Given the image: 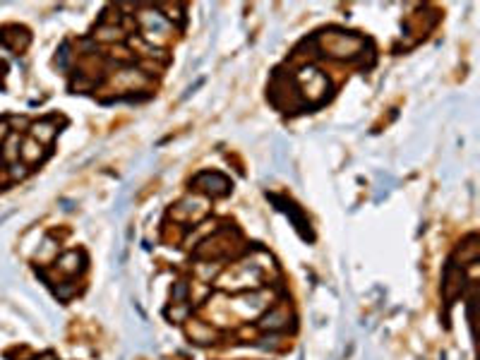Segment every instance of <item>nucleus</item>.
I'll use <instances>...</instances> for the list:
<instances>
[{
	"mask_svg": "<svg viewBox=\"0 0 480 360\" xmlns=\"http://www.w3.org/2000/svg\"><path fill=\"white\" fill-rule=\"evenodd\" d=\"M8 137H10V127H8V123L0 120V142L8 140Z\"/></svg>",
	"mask_w": 480,
	"mask_h": 360,
	"instance_id": "nucleus-14",
	"label": "nucleus"
},
{
	"mask_svg": "<svg viewBox=\"0 0 480 360\" xmlns=\"http://www.w3.org/2000/svg\"><path fill=\"white\" fill-rule=\"evenodd\" d=\"M10 32H12V34H5V32H3L0 41L8 43V46L12 48V51H22V48L27 46V41H29V34L24 32V29H19V27H12Z\"/></svg>",
	"mask_w": 480,
	"mask_h": 360,
	"instance_id": "nucleus-10",
	"label": "nucleus"
},
{
	"mask_svg": "<svg viewBox=\"0 0 480 360\" xmlns=\"http://www.w3.org/2000/svg\"><path fill=\"white\" fill-rule=\"evenodd\" d=\"M187 334H190V337L195 339V341H200V343H207V341H211V339L216 337L214 329L205 327V324H200V322H192L190 327H187Z\"/></svg>",
	"mask_w": 480,
	"mask_h": 360,
	"instance_id": "nucleus-11",
	"label": "nucleus"
},
{
	"mask_svg": "<svg viewBox=\"0 0 480 360\" xmlns=\"http://www.w3.org/2000/svg\"><path fill=\"white\" fill-rule=\"evenodd\" d=\"M34 360H56V358H53L51 353H46V356H41V358H34Z\"/></svg>",
	"mask_w": 480,
	"mask_h": 360,
	"instance_id": "nucleus-15",
	"label": "nucleus"
},
{
	"mask_svg": "<svg viewBox=\"0 0 480 360\" xmlns=\"http://www.w3.org/2000/svg\"><path fill=\"white\" fill-rule=\"evenodd\" d=\"M295 85H298V92H303V96L313 103H320L322 98L326 96V92H329V82H326V77L322 75L320 70H315V67H305V70H300L298 77H295Z\"/></svg>",
	"mask_w": 480,
	"mask_h": 360,
	"instance_id": "nucleus-2",
	"label": "nucleus"
},
{
	"mask_svg": "<svg viewBox=\"0 0 480 360\" xmlns=\"http://www.w3.org/2000/svg\"><path fill=\"white\" fill-rule=\"evenodd\" d=\"M94 36H96L98 41H118V39H121V29L111 27V24H103V27H98V32L94 34Z\"/></svg>",
	"mask_w": 480,
	"mask_h": 360,
	"instance_id": "nucleus-12",
	"label": "nucleus"
},
{
	"mask_svg": "<svg viewBox=\"0 0 480 360\" xmlns=\"http://www.w3.org/2000/svg\"><path fill=\"white\" fill-rule=\"evenodd\" d=\"M322 51L331 58H353L363 48V39L344 32H324L320 36Z\"/></svg>",
	"mask_w": 480,
	"mask_h": 360,
	"instance_id": "nucleus-1",
	"label": "nucleus"
},
{
	"mask_svg": "<svg viewBox=\"0 0 480 360\" xmlns=\"http://www.w3.org/2000/svg\"><path fill=\"white\" fill-rule=\"evenodd\" d=\"M260 327H262V329H271V332H276V329L289 327V313H286L284 308L271 310V313L267 315V317L260 322Z\"/></svg>",
	"mask_w": 480,
	"mask_h": 360,
	"instance_id": "nucleus-8",
	"label": "nucleus"
},
{
	"mask_svg": "<svg viewBox=\"0 0 480 360\" xmlns=\"http://www.w3.org/2000/svg\"><path fill=\"white\" fill-rule=\"evenodd\" d=\"M140 22H142V29H145V41L149 43H163L168 36V32H171V27H168L166 17L159 12H154V10H147V12L140 14Z\"/></svg>",
	"mask_w": 480,
	"mask_h": 360,
	"instance_id": "nucleus-3",
	"label": "nucleus"
},
{
	"mask_svg": "<svg viewBox=\"0 0 480 360\" xmlns=\"http://www.w3.org/2000/svg\"><path fill=\"white\" fill-rule=\"evenodd\" d=\"M147 85V75L140 70H121L116 77H113V87L123 92H135L140 87Z\"/></svg>",
	"mask_w": 480,
	"mask_h": 360,
	"instance_id": "nucleus-5",
	"label": "nucleus"
},
{
	"mask_svg": "<svg viewBox=\"0 0 480 360\" xmlns=\"http://www.w3.org/2000/svg\"><path fill=\"white\" fill-rule=\"evenodd\" d=\"M58 135V127L53 120H39L32 125V137L39 142V145H48V142H53V137Z\"/></svg>",
	"mask_w": 480,
	"mask_h": 360,
	"instance_id": "nucleus-7",
	"label": "nucleus"
},
{
	"mask_svg": "<svg viewBox=\"0 0 480 360\" xmlns=\"http://www.w3.org/2000/svg\"><path fill=\"white\" fill-rule=\"evenodd\" d=\"M80 262H82V255L67 253L56 262V269L61 271V274H65V276H72V274H77V271H80V267H82Z\"/></svg>",
	"mask_w": 480,
	"mask_h": 360,
	"instance_id": "nucleus-9",
	"label": "nucleus"
},
{
	"mask_svg": "<svg viewBox=\"0 0 480 360\" xmlns=\"http://www.w3.org/2000/svg\"><path fill=\"white\" fill-rule=\"evenodd\" d=\"M195 187L202 192H207V195H211V197H221L231 190V182L226 176H221V173H200L195 178Z\"/></svg>",
	"mask_w": 480,
	"mask_h": 360,
	"instance_id": "nucleus-4",
	"label": "nucleus"
},
{
	"mask_svg": "<svg viewBox=\"0 0 480 360\" xmlns=\"http://www.w3.org/2000/svg\"><path fill=\"white\" fill-rule=\"evenodd\" d=\"M19 159L24 161L27 166H34L39 164V161L43 159V145H39L34 137H29V140L22 142V147H19Z\"/></svg>",
	"mask_w": 480,
	"mask_h": 360,
	"instance_id": "nucleus-6",
	"label": "nucleus"
},
{
	"mask_svg": "<svg viewBox=\"0 0 480 360\" xmlns=\"http://www.w3.org/2000/svg\"><path fill=\"white\" fill-rule=\"evenodd\" d=\"M3 156H5L8 161L19 159V137H17V135H10V137H8V145H5Z\"/></svg>",
	"mask_w": 480,
	"mask_h": 360,
	"instance_id": "nucleus-13",
	"label": "nucleus"
}]
</instances>
